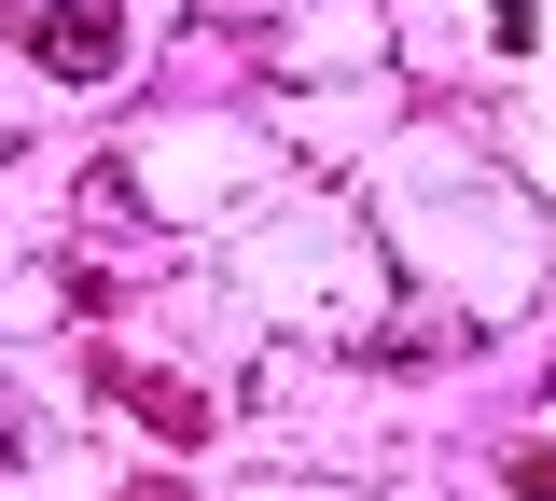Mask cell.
Instances as JSON below:
<instances>
[{"label": "cell", "mask_w": 556, "mask_h": 501, "mask_svg": "<svg viewBox=\"0 0 556 501\" xmlns=\"http://www.w3.org/2000/svg\"><path fill=\"white\" fill-rule=\"evenodd\" d=\"M28 57H42L56 84H112L126 71V14H112V0H56V14L28 28Z\"/></svg>", "instance_id": "cell-1"}, {"label": "cell", "mask_w": 556, "mask_h": 501, "mask_svg": "<svg viewBox=\"0 0 556 501\" xmlns=\"http://www.w3.org/2000/svg\"><path fill=\"white\" fill-rule=\"evenodd\" d=\"M98 404H126V418L167 431V446H208V404L181 390V376H98Z\"/></svg>", "instance_id": "cell-2"}, {"label": "cell", "mask_w": 556, "mask_h": 501, "mask_svg": "<svg viewBox=\"0 0 556 501\" xmlns=\"http://www.w3.org/2000/svg\"><path fill=\"white\" fill-rule=\"evenodd\" d=\"M14 446H28V431H14V404H0V460H14Z\"/></svg>", "instance_id": "cell-3"}]
</instances>
